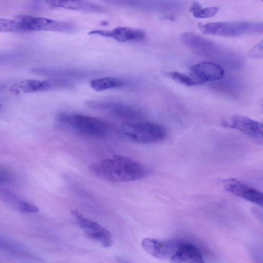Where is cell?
Listing matches in <instances>:
<instances>
[{
  "mask_svg": "<svg viewBox=\"0 0 263 263\" xmlns=\"http://www.w3.org/2000/svg\"><path fill=\"white\" fill-rule=\"evenodd\" d=\"M171 263H205L197 247L182 242L170 259Z\"/></svg>",
  "mask_w": 263,
  "mask_h": 263,
  "instance_id": "cell-13",
  "label": "cell"
},
{
  "mask_svg": "<svg viewBox=\"0 0 263 263\" xmlns=\"http://www.w3.org/2000/svg\"><path fill=\"white\" fill-rule=\"evenodd\" d=\"M199 30L204 34L235 37L263 33V22L234 21L199 23Z\"/></svg>",
  "mask_w": 263,
  "mask_h": 263,
  "instance_id": "cell-4",
  "label": "cell"
},
{
  "mask_svg": "<svg viewBox=\"0 0 263 263\" xmlns=\"http://www.w3.org/2000/svg\"><path fill=\"white\" fill-rule=\"evenodd\" d=\"M45 3L51 7L92 12H104L106 9L96 3L85 1H47Z\"/></svg>",
  "mask_w": 263,
  "mask_h": 263,
  "instance_id": "cell-14",
  "label": "cell"
},
{
  "mask_svg": "<svg viewBox=\"0 0 263 263\" xmlns=\"http://www.w3.org/2000/svg\"><path fill=\"white\" fill-rule=\"evenodd\" d=\"M0 196L2 200L9 207L22 213H35L39 209L34 204L21 200L10 191L1 189Z\"/></svg>",
  "mask_w": 263,
  "mask_h": 263,
  "instance_id": "cell-17",
  "label": "cell"
},
{
  "mask_svg": "<svg viewBox=\"0 0 263 263\" xmlns=\"http://www.w3.org/2000/svg\"><path fill=\"white\" fill-rule=\"evenodd\" d=\"M90 170L98 177L111 182H125L146 177L149 168L128 157L115 155L89 166Z\"/></svg>",
  "mask_w": 263,
  "mask_h": 263,
  "instance_id": "cell-1",
  "label": "cell"
},
{
  "mask_svg": "<svg viewBox=\"0 0 263 263\" xmlns=\"http://www.w3.org/2000/svg\"><path fill=\"white\" fill-rule=\"evenodd\" d=\"M73 83L64 79L54 78L45 80L27 79L20 81L12 87L15 91L32 93L60 88H71Z\"/></svg>",
  "mask_w": 263,
  "mask_h": 263,
  "instance_id": "cell-7",
  "label": "cell"
},
{
  "mask_svg": "<svg viewBox=\"0 0 263 263\" xmlns=\"http://www.w3.org/2000/svg\"><path fill=\"white\" fill-rule=\"evenodd\" d=\"M248 57L258 59L263 57V39L256 44L248 52Z\"/></svg>",
  "mask_w": 263,
  "mask_h": 263,
  "instance_id": "cell-23",
  "label": "cell"
},
{
  "mask_svg": "<svg viewBox=\"0 0 263 263\" xmlns=\"http://www.w3.org/2000/svg\"><path fill=\"white\" fill-rule=\"evenodd\" d=\"M0 31L9 32H26L23 24L17 19L1 18Z\"/></svg>",
  "mask_w": 263,
  "mask_h": 263,
  "instance_id": "cell-22",
  "label": "cell"
},
{
  "mask_svg": "<svg viewBox=\"0 0 263 263\" xmlns=\"http://www.w3.org/2000/svg\"><path fill=\"white\" fill-rule=\"evenodd\" d=\"M14 18L23 24L26 32L34 31L69 32L76 29V26L73 23L68 21L26 15H17Z\"/></svg>",
  "mask_w": 263,
  "mask_h": 263,
  "instance_id": "cell-6",
  "label": "cell"
},
{
  "mask_svg": "<svg viewBox=\"0 0 263 263\" xmlns=\"http://www.w3.org/2000/svg\"><path fill=\"white\" fill-rule=\"evenodd\" d=\"M163 75L166 78L185 86H191L197 85L189 74L178 71H165L163 73Z\"/></svg>",
  "mask_w": 263,
  "mask_h": 263,
  "instance_id": "cell-21",
  "label": "cell"
},
{
  "mask_svg": "<svg viewBox=\"0 0 263 263\" xmlns=\"http://www.w3.org/2000/svg\"><path fill=\"white\" fill-rule=\"evenodd\" d=\"M125 84L126 82L123 79L112 77L95 79L92 80L90 83L91 87L97 91L120 88Z\"/></svg>",
  "mask_w": 263,
  "mask_h": 263,
  "instance_id": "cell-18",
  "label": "cell"
},
{
  "mask_svg": "<svg viewBox=\"0 0 263 263\" xmlns=\"http://www.w3.org/2000/svg\"><path fill=\"white\" fill-rule=\"evenodd\" d=\"M84 233L87 237L97 241L104 247H109L112 244L111 234L102 226L95 230L84 231Z\"/></svg>",
  "mask_w": 263,
  "mask_h": 263,
  "instance_id": "cell-19",
  "label": "cell"
},
{
  "mask_svg": "<svg viewBox=\"0 0 263 263\" xmlns=\"http://www.w3.org/2000/svg\"><path fill=\"white\" fill-rule=\"evenodd\" d=\"M56 122L63 128L97 138L105 137L110 130L105 121L82 114L62 113L58 115Z\"/></svg>",
  "mask_w": 263,
  "mask_h": 263,
  "instance_id": "cell-3",
  "label": "cell"
},
{
  "mask_svg": "<svg viewBox=\"0 0 263 263\" xmlns=\"http://www.w3.org/2000/svg\"><path fill=\"white\" fill-rule=\"evenodd\" d=\"M190 10L195 17L206 18L215 15L219 11V8L216 6L202 8L199 3L194 2L191 6Z\"/></svg>",
  "mask_w": 263,
  "mask_h": 263,
  "instance_id": "cell-20",
  "label": "cell"
},
{
  "mask_svg": "<svg viewBox=\"0 0 263 263\" xmlns=\"http://www.w3.org/2000/svg\"><path fill=\"white\" fill-rule=\"evenodd\" d=\"M118 134L124 139L140 144H151L163 141L167 130L163 126L147 122H124L119 126Z\"/></svg>",
  "mask_w": 263,
  "mask_h": 263,
  "instance_id": "cell-2",
  "label": "cell"
},
{
  "mask_svg": "<svg viewBox=\"0 0 263 263\" xmlns=\"http://www.w3.org/2000/svg\"><path fill=\"white\" fill-rule=\"evenodd\" d=\"M180 40L186 46L199 52L211 54V52L215 50V45L213 43L193 32L182 33Z\"/></svg>",
  "mask_w": 263,
  "mask_h": 263,
  "instance_id": "cell-15",
  "label": "cell"
},
{
  "mask_svg": "<svg viewBox=\"0 0 263 263\" xmlns=\"http://www.w3.org/2000/svg\"><path fill=\"white\" fill-rule=\"evenodd\" d=\"M88 34L110 37L121 43L142 40L145 37L143 30L126 27H118L111 30H93L89 31Z\"/></svg>",
  "mask_w": 263,
  "mask_h": 263,
  "instance_id": "cell-12",
  "label": "cell"
},
{
  "mask_svg": "<svg viewBox=\"0 0 263 263\" xmlns=\"http://www.w3.org/2000/svg\"><path fill=\"white\" fill-rule=\"evenodd\" d=\"M32 72L39 74L55 77L83 78L91 74L94 72L76 69H67L57 67H35L31 69Z\"/></svg>",
  "mask_w": 263,
  "mask_h": 263,
  "instance_id": "cell-16",
  "label": "cell"
},
{
  "mask_svg": "<svg viewBox=\"0 0 263 263\" xmlns=\"http://www.w3.org/2000/svg\"><path fill=\"white\" fill-rule=\"evenodd\" d=\"M181 243L178 240L164 241L145 238L141 241V246L151 255L160 259L170 260Z\"/></svg>",
  "mask_w": 263,
  "mask_h": 263,
  "instance_id": "cell-10",
  "label": "cell"
},
{
  "mask_svg": "<svg viewBox=\"0 0 263 263\" xmlns=\"http://www.w3.org/2000/svg\"><path fill=\"white\" fill-rule=\"evenodd\" d=\"M84 104L88 108L109 113L125 120V122H137L143 118V114L139 110L121 102L88 100Z\"/></svg>",
  "mask_w": 263,
  "mask_h": 263,
  "instance_id": "cell-5",
  "label": "cell"
},
{
  "mask_svg": "<svg viewBox=\"0 0 263 263\" xmlns=\"http://www.w3.org/2000/svg\"><path fill=\"white\" fill-rule=\"evenodd\" d=\"M221 184L227 192L263 208V192L235 178L223 179Z\"/></svg>",
  "mask_w": 263,
  "mask_h": 263,
  "instance_id": "cell-9",
  "label": "cell"
},
{
  "mask_svg": "<svg viewBox=\"0 0 263 263\" xmlns=\"http://www.w3.org/2000/svg\"><path fill=\"white\" fill-rule=\"evenodd\" d=\"M189 74L197 85L221 80L224 75L223 68L216 63L205 61L192 66Z\"/></svg>",
  "mask_w": 263,
  "mask_h": 263,
  "instance_id": "cell-11",
  "label": "cell"
},
{
  "mask_svg": "<svg viewBox=\"0 0 263 263\" xmlns=\"http://www.w3.org/2000/svg\"><path fill=\"white\" fill-rule=\"evenodd\" d=\"M224 126L238 130L258 141L263 142V123L249 117L235 115L223 121Z\"/></svg>",
  "mask_w": 263,
  "mask_h": 263,
  "instance_id": "cell-8",
  "label": "cell"
},
{
  "mask_svg": "<svg viewBox=\"0 0 263 263\" xmlns=\"http://www.w3.org/2000/svg\"><path fill=\"white\" fill-rule=\"evenodd\" d=\"M11 173L6 168H1L0 170V183H8L11 180Z\"/></svg>",
  "mask_w": 263,
  "mask_h": 263,
  "instance_id": "cell-24",
  "label": "cell"
}]
</instances>
